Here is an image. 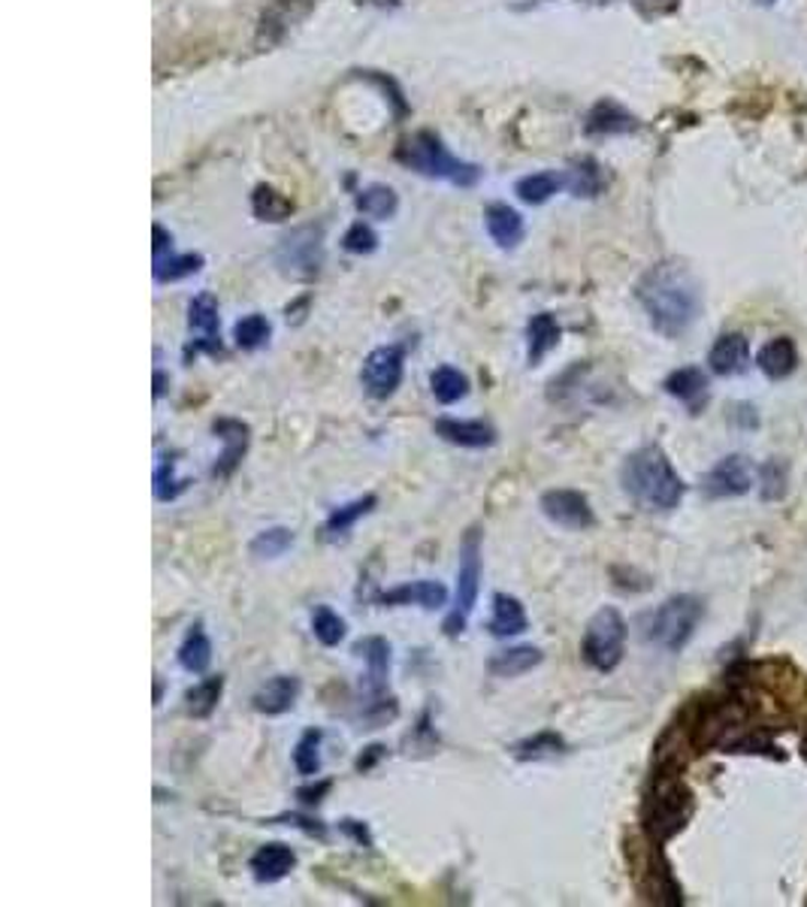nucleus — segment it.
<instances>
[{"mask_svg":"<svg viewBox=\"0 0 807 907\" xmlns=\"http://www.w3.org/2000/svg\"><path fill=\"white\" fill-rule=\"evenodd\" d=\"M635 297L662 336H681L699 312V290L681 264H659L638 282Z\"/></svg>","mask_w":807,"mask_h":907,"instance_id":"1","label":"nucleus"},{"mask_svg":"<svg viewBox=\"0 0 807 907\" xmlns=\"http://www.w3.org/2000/svg\"><path fill=\"white\" fill-rule=\"evenodd\" d=\"M620 481H623V491L650 512H671L683 500L681 475L675 472L671 460L659 445H644L630 454L623 463V472H620Z\"/></svg>","mask_w":807,"mask_h":907,"instance_id":"2","label":"nucleus"},{"mask_svg":"<svg viewBox=\"0 0 807 907\" xmlns=\"http://www.w3.org/2000/svg\"><path fill=\"white\" fill-rule=\"evenodd\" d=\"M690 814H693V793L687 790V783L669 766H662V769L656 771L654 787H650V793L644 799L642 823L647 838L656 847L666 845V841H671L687 826Z\"/></svg>","mask_w":807,"mask_h":907,"instance_id":"3","label":"nucleus"},{"mask_svg":"<svg viewBox=\"0 0 807 907\" xmlns=\"http://www.w3.org/2000/svg\"><path fill=\"white\" fill-rule=\"evenodd\" d=\"M396 158L403 161L408 170H415L420 176L427 179H445L451 185H460V188H472L479 182L481 170L475 164H466L454 158L451 151L445 149V142L436 134L429 130H420L412 139H405Z\"/></svg>","mask_w":807,"mask_h":907,"instance_id":"4","label":"nucleus"},{"mask_svg":"<svg viewBox=\"0 0 807 907\" xmlns=\"http://www.w3.org/2000/svg\"><path fill=\"white\" fill-rule=\"evenodd\" d=\"M702 615H705V608H702V602L695 596H671L669 602L659 605L654 615L647 618L644 635L656 647H662L669 654H678L683 644L693 639Z\"/></svg>","mask_w":807,"mask_h":907,"instance_id":"5","label":"nucleus"},{"mask_svg":"<svg viewBox=\"0 0 807 907\" xmlns=\"http://www.w3.org/2000/svg\"><path fill=\"white\" fill-rule=\"evenodd\" d=\"M481 593V529L472 527L460 542V563H457V596L451 615L445 618L442 630L445 635L457 639L460 632L466 630L469 618L479 605Z\"/></svg>","mask_w":807,"mask_h":907,"instance_id":"6","label":"nucleus"},{"mask_svg":"<svg viewBox=\"0 0 807 907\" xmlns=\"http://www.w3.org/2000/svg\"><path fill=\"white\" fill-rule=\"evenodd\" d=\"M626 654V620L618 608H599L580 639V656L596 671H614Z\"/></svg>","mask_w":807,"mask_h":907,"instance_id":"7","label":"nucleus"},{"mask_svg":"<svg viewBox=\"0 0 807 907\" xmlns=\"http://www.w3.org/2000/svg\"><path fill=\"white\" fill-rule=\"evenodd\" d=\"M278 269L288 278L309 282L324 266V230L315 225H303L290 230L276 249Z\"/></svg>","mask_w":807,"mask_h":907,"instance_id":"8","label":"nucleus"},{"mask_svg":"<svg viewBox=\"0 0 807 907\" xmlns=\"http://www.w3.org/2000/svg\"><path fill=\"white\" fill-rule=\"evenodd\" d=\"M405 372V352L400 345H381L376 352L366 354L364 366H360V384H364L366 397L372 400H391L393 393L400 391Z\"/></svg>","mask_w":807,"mask_h":907,"instance_id":"9","label":"nucleus"},{"mask_svg":"<svg viewBox=\"0 0 807 907\" xmlns=\"http://www.w3.org/2000/svg\"><path fill=\"white\" fill-rule=\"evenodd\" d=\"M188 330L194 340L185 345V364H191V357H197L200 352L212 354V357H224V345H221V318H218V300H215L209 290L197 294L188 306Z\"/></svg>","mask_w":807,"mask_h":907,"instance_id":"10","label":"nucleus"},{"mask_svg":"<svg viewBox=\"0 0 807 907\" xmlns=\"http://www.w3.org/2000/svg\"><path fill=\"white\" fill-rule=\"evenodd\" d=\"M539 508L542 515L563 529H575V532H584L596 524L593 505L590 500L584 496L580 491H566V487H556V491L542 493L539 500Z\"/></svg>","mask_w":807,"mask_h":907,"instance_id":"11","label":"nucleus"},{"mask_svg":"<svg viewBox=\"0 0 807 907\" xmlns=\"http://www.w3.org/2000/svg\"><path fill=\"white\" fill-rule=\"evenodd\" d=\"M212 433H215V439L224 445L221 454H218V460H215L212 479L224 481L237 472V467L242 463V457L249 454V445H252V427H249L245 421H240V417H215Z\"/></svg>","mask_w":807,"mask_h":907,"instance_id":"12","label":"nucleus"},{"mask_svg":"<svg viewBox=\"0 0 807 907\" xmlns=\"http://www.w3.org/2000/svg\"><path fill=\"white\" fill-rule=\"evenodd\" d=\"M433 433L448 445L472 448V451L491 448L499 439V433H496L491 421H481V417H436Z\"/></svg>","mask_w":807,"mask_h":907,"instance_id":"13","label":"nucleus"},{"mask_svg":"<svg viewBox=\"0 0 807 907\" xmlns=\"http://www.w3.org/2000/svg\"><path fill=\"white\" fill-rule=\"evenodd\" d=\"M705 493L711 500H726V496H745L753 484V469L747 463V457L731 454L723 457L717 467L705 475Z\"/></svg>","mask_w":807,"mask_h":907,"instance_id":"14","label":"nucleus"},{"mask_svg":"<svg viewBox=\"0 0 807 907\" xmlns=\"http://www.w3.org/2000/svg\"><path fill=\"white\" fill-rule=\"evenodd\" d=\"M354 654L366 663V693L384 696L391 675V644L381 635H366L354 644Z\"/></svg>","mask_w":807,"mask_h":907,"instance_id":"15","label":"nucleus"},{"mask_svg":"<svg viewBox=\"0 0 807 907\" xmlns=\"http://www.w3.org/2000/svg\"><path fill=\"white\" fill-rule=\"evenodd\" d=\"M381 605H391V608H400V605H420L427 611H436L448 605V587L442 581H408V584H400L393 590H384L379 596Z\"/></svg>","mask_w":807,"mask_h":907,"instance_id":"16","label":"nucleus"},{"mask_svg":"<svg viewBox=\"0 0 807 907\" xmlns=\"http://www.w3.org/2000/svg\"><path fill=\"white\" fill-rule=\"evenodd\" d=\"M376 505H379V496H376V493H366V496H357L351 503L336 505L327 515V520H324V527H321V539L330 544L345 542V539L351 536L354 524H357L360 517L369 515V512H376Z\"/></svg>","mask_w":807,"mask_h":907,"instance_id":"17","label":"nucleus"},{"mask_svg":"<svg viewBox=\"0 0 807 907\" xmlns=\"http://www.w3.org/2000/svg\"><path fill=\"white\" fill-rule=\"evenodd\" d=\"M249 869L257 883H278L297 869V853H293V847L281 845V841H269L254 850Z\"/></svg>","mask_w":807,"mask_h":907,"instance_id":"18","label":"nucleus"},{"mask_svg":"<svg viewBox=\"0 0 807 907\" xmlns=\"http://www.w3.org/2000/svg\"><path fill=\"white\" fill-rule=\"evenodd\" d=\"M297 699H300V678H293V675H276V678H269L254 693L252 705L257 714H266V717H278V714H288L290 708L297 705Z\"/></svg>","mask_w":807,"mask_h":907,"instance_id":"19","label":"nucleus"},{"mask_svg":"<svg viewBox=\"0 0 807 907\" xmlns=\"http://www.w3.org/2000/svg\"><path fill=\"white\" fill-rule=\"evenodd\" d=\"M484 227H487L491 240L505 252L518 249L520 240H523V218H520L518 209H511L505 203H491L484 209Z\"/></svg>","mask_w":807,"mask_h":907,"instance_id":"20","label":"nucleus"},{"mask_svg":"<svg viewBox=\"0 0 807 907\" xmlns=\"http://www.w3.org/2000/svg\"><path fill=\"white\" fill-rule=\"evenodd\" d=\"M527 627H530V618H527V608L518 596L493 593V618L487 623L493 639H511V635L527 632Z\"/></svg>","mask_w":807,"mask_h":907,"instance_id":"21","label":"nucleus"},{"mask_svg":"<svg viewBox=\"0 0 807 907\" xmlns=\"http://www.w3.org/2000/svg\"><path fill=\"white\" fill-rule=\"evenodd\" d=\"M544 663V654L532 644H518V647H505L487 659V671L493 678H520L532 668H539Z\"/></svg>","mask_w":807,"mask_h":907,"instance_id":"22","label":"nucleus"},{"mask_svg":"<svg viewBox=\"0 0 807 907\" xmlns=\"http://www.w3.org/2000/svg\"><path fill=\"white\" fill-rule=\"evenodd\" d=\"M563 330L556 324V318L551 312H539L530 318L527 324V364L539 366L560 345Z\"/></svg>","mask_w":807,"mask_h":907,"instance_id":"23","label":"nucleus"},{"mask_svg":"<svg viewBox=\"0 0 807 907\" xmlns=\"http://www.w3.org/2000/svg\"><path fill=\"white\" fill-rule=\"evenodd\" d=\"M666 393L681 400L683 405H690L693 412H699L707 400V378L699 366H683V369H675L669 378H666Z\"/></svg>","mask_w":807,"mask_h":907,"instance_id":"24","label":"nucleus"},{"mask_svg":"<svg viewBox=\"0 0 807 907\" xmlns=\"http://www.w3.org/2000/svg\"><path fill=\"white\" fill-rule=\"evenodd\" d=\"M747 357H750V348H747L745 336L741 333H723L707 354V364L717 376H735L747 366Z\"/></svg>","mask_w":807,"mask_h":907,"instance_id":"25","label":"nucleus"},{"mask_svg":"<svg viewBox=\"0 0 807 907\" xmlns=\"http://www.w3.org/2000/svg\"><path fill=\"white\" fill-rule=\"evenodd\" d=\"M178 666L185 668L188 675H206V668L212 666V642L203 630V623H194L176 651Z\"/></svg>","mask_w":807,"mask_h":907,"instance_id":"26","label":"nucleus"},{"mask_svg":"<svg viewBox=\"0 0 807 907\" xmlns=\"http://www.w3.org/2000/svg\"><path fill=\"white\" fill-rule=\"evenodd\" d=\"M566 750H568L566 738H563L560 732L544 730L515 744V747H511V756H515L518 762H544V759H556V756H563Z\"/></svg>","mask_w":807,"mask_h":907,"instance_id":"27","label":"nucleus"},{"mask_svg":"<svg viewBox=\"0 0 807 907\" xmlns=\"http://www.w3.org/2000/svg\"><path fill=\"white\" fill-rule=\"evenodd\" d=\"M795 366H798V352H795V342L789 336H777L759 352V369L774 381L789 376Z\"/></svg>","mask_w":807,"mask_h":907,"instance_id":"28","label":"nucleus"},{"mask_svg":"<svg viewBox=\"0 0 807 907\" xmlns=\"http://www.w3.org/2000/svg\"><path fill=\"white\" fill-rule=\"evenodd\" d=\"M221 693H224V675H209V678H203L200 684H194L188 693H185V711H188V717H212L215 708L221 702Z\"/></svg>","mask_w":807,"mask_h":907,"instance_id":"29","label":"nucleus"},{"mask_svg":"<svg viewBox=\"0 0 807 907\" xmlns=\"http://www.w3.org/2000/svg\"><path fill=\"white\" fill-rule=\"evenodd\" d=\"M309 0H278L276 7L264 15V27H261V37H266V43H276L281 39V34L293 27L305 13H309Z\"/></svg>","mask_w":807,"mask_h":907,"instance_id":"30","label":"nucleus"},{"mask_svg":"<svg viewBox=\"0 0 807 907\" xmlns=\"http://www.w3.org/2000/svg\"><path fill=\"white\" fill-rule=\"evenodd\" d=\"M178 460L176 454H166V457H161V463H158V469H154V500L158 503H176L182 493L188 491L194 481L188 479V475H178Z\"/></svg>","mask_w":807,"mask_h":907,"instance_id":"31","label":"nucleus"},{"mask_svg":"<svg viewBox=\"0 0 807 907\" xmlns=\"http://www.w3.org/2000/svg\"><path fill=\"white\" fill-rule=\"evenodd\" d=\"M429 391L436 397V403L454 405L469 397V378L460 369H454V366H439L429 376Z\"/></svg>","mask_w":807,"mask_h":907,"instance_id":"32","label":"nucleus"},{"mask_svg":"<svg viewBox=\"0 0 807 907\" xmlns=\"http://www.w3.org/2000/svg\"><path fill=\"white\" fill-rule=\"evenodd\" d=\"M203 269V254H166V257H158L152 266L154 282L158 285H170V282H182V278L194 276Z\"/></svg>","mask_w":807,"mask_h":907,"instance_id":"33","label":"nucleus"},{"mask_svg":"<svg viewBox=\"0 0 807 907\" xmlns=\"http://www.w3.org/2000/svg\"><path fill=\"white\" fill-rule=\"evenodd\" d=\"M312 635L324 647H339L345 642V635H348V623L330 605H315L312 608Z\"/></svg>","mask_w":807,"mask_h":907,"instance_id":"34","label":"nucleus"},{"mask_svg":"<svg viewBox=\"0 0 807 907\" xmlns=\"http://www.w3.org/2000/svg\"><path fill=\"white\" fill-rule=\"evenodd\" d=\"M293 542H297V536H293V529L290 527H269L261 529V532L254 536L249 551H252V556H257V560H276V556L288 554L290 548H293Z\"/></svg>","mask_w":807,"mask_h":907,"instance_id":"35","label":"nucleus"},{"mask_svg":"<svg viewBox=\"0 0 807 907\" xmlns=\"http://www.w3.org/2000/svg\"><path fill=\"white\" fill-rule=\"evenodd\" d=\"M321 744H324V732L305 730L300 735L297 747H293V769L300 771L303 778H309V781L321 774Z\"/></svg>","mask_w":807,"mask_h":907,"instance_id":"36","label":"nucleus"},{"mask_svg":"<svg viewBox=\"0 0 807 907\" xmlns=\"http://www.w3.org/2000/svg\"><path fill=\"white\" fill-rule=\"evenodd\" d=\"M269 336H273V324L264 315H257V312L240 318L233 324V342H237V348H242V352H257L261 345L269 342Z\"/></svg>","mask_w":807,"mask_h":907,"instance_id":"37","label":"nucleus"},{"mask_svg":"<svg viewBox=\"0 0 807 907\" xmlns=\"http://www.w3.org/2000/svg\"><path fill=\"white\" fill-rule=\"evenodd\" d=\"M566 185H568L566 176H556V173H532V176L520 179L518 194H520V200H523V203H532V206H539V203L551 200L556 191L566 188Z\"/></svg>","mask_w":807,"mask_h":907,"instance_id":"38","label":"nucleus"},{"mask_svg":"<svg viewBox=\"0 0 807 907\" xmlns=\"http://www.w3.org/2000/svg\"><path fill=\"white\" fill-rule=\"evenodd\" d=\"M396 206H400L396 194H393L391 188H384V185H372V188L357 194V209H360L366 218H376V221H388V218H393Z\"/></svg>","mask_w":807,"mask_h":907,"instance_id":"39","label":"nucleus"},{"mask_svg":"<svg viewBox=\"0 0 807 907\" xmlns=\"http://www.w3.org/2000/svg\"><path fill=\"white\" fill-rule=\"evenodd\" d=\"M252 209L261 221H285V218H290V213H293V203H290L288 197H281L278 191L261 185V188L254 191Z\"/></svg>","mask_w":807,"mask_h":907,"instance_id":"40","label":"nucleus"},{"mask_svg":"<svg viewBox=\"0 0 807 907\" xmlns=\"http://www.w3.org/2000/svg\"><path fill=\"white\" fill-rule=\"evenodd\" d=\"M396 714H400V705H396L393 696H388V699L384 696H372L364 705V711H360L357 723H360V730H381V726L393 723Z\"/></svg>","mask_w":807,"mask_h":907,"instance_id":"41","label":"nucleus"},{"mask_svg":"<svg viewBox=\"0 0 807 907\" xmlns=\"http://www.w3.org/2000/svg\"><path fill=\"white\" fill-rule=\"evenodd\" d=\"M590 130L593 134H599V130H630L632 127V118L626 113H620L614 103H599L596 106V113L590 115Z\"/></svg>","mask_w":807,"mask_h":907,"instance_id":"42","label":"nucleus"},{"mask_svg":"<svg viewBox=\"0 0 807 907\" xmlns=\"http://www.w3.org/2000/svg\"><path fill=\"white\" fill-rule=\"evenodd\" d=\"M342 249L351 254H372L376 249H379V237H376V230L369 225H364V221H357V225L348 227V233L342 237Z\"/></svg>","mask_w":807,"mask_h":907,"instance_id":"43","label":"nucleus"},{"mask_svg":"<svg viewBox=\"0 0 807 907\" xmlns=\"http://www.w3.org/2000/svg\"><path fill=\"white\" fill-rule=\"evenodd\" d=\"M266 826H293V829L305 831L309 838H318V841H327L330 831L327 823H321L315 817H305V814H278V817L266 819Z\"/></svg>","mask_w":807,"mask_h":907,"instance_id":"44","label":"nucleus"},{"mask_svg":"<svg viewBox=\"0 0 807 907\" xmlns=\"http://www.w3.org/2000/svg\"><path fill=\"white\" fill-rule=\"evenodd\" d=\"M568 188L575 191L578 197H593V194H599L602 182H599V173H596V167L584 164V170H575V173L568 176Z\"/></svg>","mask_w":807,"mask_h":907,"instance_id":"45","label":"nucleus"},{"mask_svg":"<svg viewBox=\"0 0 807 907\" xmlns=\"http://www.w3.org/2000/svg\"><path fill=\"white\" fill-rule=\"evenodd\" d=\"M339 831L345 835V838H351L357 847H366V850H372V847H376V838H372V829H369V823H366V819L342 817Z\"/></svg>","mask_w":807,"mask_h":907,"instance_id":"46","label":"nucleus"},{"mask_svg":"<svg viewBox=\"0 0 807 907\" xmlns=\"http://www.w3.org/2000/svg\"><path fill=\"white\" fill-rule=\"evenodd\" d=\"M330 790H333V781H330V778H315L312 783H303V787L297 790V799H300V805L303 807H318L327 799Z\"/></svg>","mask_w":807,"mask_h":907,"instance_id":"47","label":"nucleus"},{"mask_svg":"<svg viewBox=\"0 0 807 907\" xmlns=\"http://www.w3.org/2000/svg\"><path fill=\"white\" fill-rule=\"evenodd\" d=\"M384 754H388V747L384 744H372V747H366V754L357 756V762H354V769L360 771H372L376 766H379V759H384Z\"/></svg>","mask_w":807,"mask_h":907,"instance_id":"48","label":"nucleus"},{"mask_svg":"<svg viewBox=\"0 0 807 907\" xmlns=\"http://www.w3.org/2000/svg\"><path fill=\"white\" fill-rule=\"evenodd\" d=\"M152 233H154V261H158V257H166V254H173V237L166 233L164 227L154 225Z\"/></svg>","mask_w":807,"mask_h":907,"instance_id":"49","label":"nucleus"},{"mask_svg":"<svg viewBox=\"0 0 807 907\" xmlns=\"http://www.w3.org/2000/svg\"><path fill=\"white\" fill-rule=\"evenodd\" d=\"M166 393V376L164 369H154V400H161Z\"/></svg>","mask_w":807,"mask_h":907,"instance_id":"50","label":"nucleus"},{"mask_svg":"<svg viewBox=\"0 0 807 907\" xmlns=\"http://www.w3.org/2000/svg\"><path fill=\"white\" fill-rule=\"evenodd\" d=\"M161 696H164V680L154 678V705H161Z\"/></svg>","mask_w":807,"mask_h":907,"instance_id":"51","label":"nucleus"},{"mask_svg":"<svg viewBox=\"0 0 807 907\" xmlns=\"http://www.w3.org/2000/svg\"><path fill=\"white\" fill-rule=\"evenodd\" d=\"M802 754H805V759H807V732H805V742H802Z\"/></svg>","mask_w":807,"mask_h":907,"instance_id":"52","label":"nucleus"},{"mask_svg":"<svg viewBox=\"0 0 807 907\" xmlns=\"http://www.w3.org/2000/svg\"><path fill=\"white\" fill-rule=\"evenodd\" d=\"M762 3H771V0H762Z\"/></svg>","mask_w":807,"mask_h":907,"instance_id":"53","label":"nucleus"}]
</instances>
